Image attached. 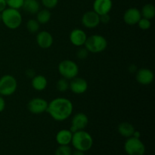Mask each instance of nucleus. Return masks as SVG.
<instances>
[{
	"mask_svg": "<svg viewBox=\"0 0 155 155\" xmlns=\"http://www.w3.org/2000/svg\"><path fill=\"white\" fill-rule=\"evenodd\" d=\"M51 18V13L49 9L44 8L39 10L36 13V21L39 23V24H46L50 21Z\"/></svg>",
	"mask_w": 155,
	"mask_h": 155,
	"instance_id": "21",
	"label": "nucleus"
},
{
	"mask_svg": "<svg viewBox=\"0 0 155 155\" xmlns=\"http://www.w3.org/2000/svg\"><path fill=\"white\" fill-rule=\"evenodd\" d=\"M123 18L127 25L134 26L136 25L142 18V15L140 10L137 8H130L124 12Z\"/></svg>",
	"mask_w": 155,
	"mask_h": 155,
	"instance_id": "15",
	"label": "nucleus"
},
{
	"mask_svg": "<svg viewBox=\"0 0 155 155\" xmlns=\"http://www.w3.org/2000/svg\"><path fill=\"white\" fill-rule=\"evenodd\" d=\"M93 11L99 16L110 13L113 8L112 0H95L93 2Z\"/></svg>",
	"mask_w": 155,
	"mask_h": 155,
	"instance_id": "16",
	"label": "nucleus"
},
{
	"mask_svg": "<svg viewBox=\"0 0 155 155\" xmlns=\"http://www.w3.org/2000/svg\"><path fill=\"white\" fill-rule=\"evenodd\" d=\"M89 51H88L87 49H86L85 47H80V48H79L78 50H77V57L80 60H84V59H86V58L88 57V55H89Z\"/></svg>",
	"mask_w": 155,
	"mask_h": 155,
	"instance_id": "29",
	"label": "nucleus"
},
{
	"mask_svg": "<svg viewBox=\"0 0 155 155\" xmlns=\"http://www.w3.org/2000/svg\"><path fill=\"white\" fill-rule=\"evenodd\" d=\"M26 27L30 33H36L39 32L40 24L36 21V19H30L26 24Z\"/></svg>",
	"mask_w": 155,
	"mask_h": 155,
	"instance_id": "23",
	"label": "nucleus"
},
{
	"mask_svg": "<svg viewBox=\"0 0 155 155\" xmlns=\"http://www.w3.org/2000/svg\"><path fill=\"white\" fill-rule=\"evenodd\" d=\"M5 108V101L4 97L0 95V113L2 112Z\"/></svg>",
	"mask_w": 155,
	"mask_h": 155,
	"instance_id": "31",
	"label": "nucleus"
},
{
	"mask_svg": "<svg viewBox=\"0 0 155 155\" xmlns=\"http://www.w3.org/2000/svg\"><path fill=\"white\" fill-rule=\"evenodd\" d=\"M18 88V81L14 76L5 74L0 77V95L10 96L13 95Z\"/></svg>",
	"mask_w": 155,
	"mask_h": 155,
	"instance_id": "6",
	"label": "nucleus"
},
{
	"mask_svg": "<svg viewBox=\"0 0 155 155\" xmlns=\"http://www.w3.org/2000/svg\"><path fill=\"white\" fill-rule=\"evenodd\" d=\"M2 22L10 30H16L21 25L22 15L19 9L7 7L1 12Z\"/></svg>",
	"mask_w": 155,
	"mask_h": 155,
	"instance_id": "3",
	"label": "nucleus"
},
{
	"mask_svg": "<svg viewBox=\"0 0 155 155\" xmlns=\"http://www.w3.org/2000/svg\"><path fill=\"white\" fill-rule=\"evenodd\" d=\"M133 137H135V138H138V139H140V137H141L140 132L137 131V130H135V132H134V133H133Z\"/></svg>",
	"mask_w": 155,
	"mask_h": 155,
	"instance_id": "34",
	"label": "nucleus"
},
{
	"mask_svg": "<svg viewBox=\"0 0 155 155\" xmlns=\"http://www.w3.org/2000/svg\"><path fill=\"white\" fill-rule=\"evenodd\" d=\"M73 133L70 130H61L55 136L56 142L59 145H70L72 140Z\"/></svg>",
	"mask_w": 155,
	"mask_h": 155,
	"instance_id": "17",
	"label": "nucleus"
},
{
	"mask_svg": "<svg viewBox=\"0 0 155 155\" xmlns=\"http://www.w3.org/2000/svg\"><path fill=\"white\" fill-rule=\"evenodd\" d=\"M136 80L142 86H148L154 81V74L151 70L148 68H141L136 72Z\"/></svg>",
	"mask_w": 155,
	"mask_h": 155,
	"instance_id": "13",
	"label": "nucleus"
},
{
	"mask_svg": "<svg viewBox=\"0 0 155 155\" xmlns=\"http://www.w3.org/2000/svg\"><path fill=\"white\" fill-rule=\"evenodd\" d=\"M135 128L130 123L128 122H122L118 125L117 131L123 137L130 138L133 136V133L135 132Z\"/></svg>",
	"mask_w": 155,
	"mask_h": 155,
	"instance_id": "20",
	"label": "nucleus"
},
{
	"mask_svg": "<svg viewBox=\"0 0 155 155\" xmlns=\"http://www.w3.org/2000/svg\"><path fill=\"white\" fill-rule=\"evenodd\" d=\"M69 80L62 77L56 83V89H58V91L61 92H67L69 89Z\"/></svg>",
	"mask_w": 155,
	"mask_h": 155,
	"instance_id": "24",
	"label": "nucleus"
},
{
	"mask_svg": "<svg viewBox=\"0 0 155 155\" xmlns=\"http://www.w3.org/2000/svg\"><path fill=\"white\" fill-rule=\"evenodd\" d=\"M58 69L61 76L68 80L77 77L79 74V67L77 64L69 59L61 61L58 66Z\"/></svg>",
	"mask_w": 155,
	"mask_h": 155,
	"instance_id": "5",
	"label": "nucleus"
},
{
	"mask_svg": "<svg viewBox=\"0 0 155 155\" xmlns=\"http://www.w3.org/2000/svg\"><path fill=\"white\" fill-rule=\"evenodd\" d=\"M110 17L109 15V14L107 15H103L100 16V22L104 24H107L110 22Z\"/></svg>",
	"mask_w": 155,
	"mask_h": 155,
	"instance_id": "30",
	"label": "nucleus"
},
{
	"mask_svg": "<svg viewBox=\"0 0 155 155\" xmlns=\"http://www.w3.org/2000/svg\"><path fill=\"white\" fill-rule=\"evenodd\" d=\"M36 39V43L39 45V47L43 48V49L51 48L54 42V38H53L51 33L46 30L38 32Z\"/></svg>",
	"mask_w": 155,
	"mask_h": 155,
	"instance_id": "14",
	"label": "nucleus"
},
{
	"mask_svg": "<svg viewBox=\"0 0 155 155\" xmlns=\"http://www.w3.org/2000/svg\"><path fill=\"white\" fill-rule=\"evenodd\" d=\"M138 26L139 28L142 30H148L151 28V20L146 19V18H142L138 22Z\"/></svg>",
	"mask_w": 155,
	"mask_h": 155,
	"instance_id": "26",
	"label": "nucleus"
},
{
	"mask_svg": "<svg viewBox=\"0 0 155 155\" xmlns=\"http://www.w3.org/2000/svg\"><path fill=\"white\" fill-rule=\"evenodd\" d=\"M7 7L20 9L22 8L24 0H5Z\"/></svg>",
	"mask_w": 155,
	"mask_h": 155,
	"instance_id": "27",
	"label": "nucleus"
},
{
	"mask_svg": "<svg viewBox=\"0 0 155 155\" xmlns=\"http://www.w3.org/2000/svg\"><path fill=\"white\" fill-rule=\"evenodd\" d=\"M48 102L42 98H32L27 104V109L33 114H42L46 112Z\"/></svg>",
	"mask_w": 155,
	"mask_h": 155,
	"instance_id": "8",
	"label": "nucleus"
},
{
	"mask_svg": "<svg viewBox=\"0 0 155 155\" xmlns=\"http://www.w3.org/2000/svg\"><path fill=\"white\" fill-rule=\"evenodd\" d=\"M130 72H135L136 71V68L134 64H132L130 65Z\"/></svg>",
	"mask_w": 155,
	"mask_h": 155,
	"instance_id": "35",
	"label": "nucleus"
},
{
	"mask_svg": "<svg viewBox=\"0 0 155 155\" xmlns=\"http://www.w3.org/2000/svg\"><path fill=\"white\" fill-rule=\"evenodd\" d=\"M71 144L75 150L86 152L92 148L93 145V139L88 132L84 130H80L73 133Z\"/></svg>",
	"mask_w": 155,
	"mask_h": 155,
	"instance_id": "2",
	"label": "nucleus"
},
{
	"mask_svg": "<svg viewBox=\"0 0 155 155\" xmlns=\"http://www.w3.org/2000/svg\"><path fill=\"white\" fill-rule=\"evenodd\" d=\"M84 47L89 53H101L107 47V41L104 36L100 34H94L88 36Z\"/></svg>",
	"mask_w": 155,
	"mask_h": 155,
	"instance_id": "4",
	"label": "nucleus"
},
{
	"mask_svg": "<svg viewBox=\"0 0 155 155\" xmlns=\"http://www.w3.org/2000/svg\"><path fill=\"white\" fill-rule=\"evenodd\" d=\"M89 85L85 79L76 77L71 80L69 85V89L71 92L77 95H81L87 91Z\"/></svg>",
	"mask_w": 155,
	"mask_h": 155,
	"instance_id": "11",
	"label": "nucleus"
},
{
	"mask_svg": "<svg viewBox=\"0 0 155 155\" xmlns=\"http://www.w3.org/2000/svg\"><path fill=\"white\" fill-rule=\"evenodd\" d=\"M71 155H85V152L81 151H78V150H75V151H72V154Z\"/></svg>",
	"mask_w": 155,
	"mask_h": 155,
	"instance_id": "33",
	"label": "nucleus"
},
{
	"mask_svg": "<svg viewBox=\"0 0 155 155\" xmlns=\"http://www.w3.org/2000/svg\"><path fill=\"white\" fill-rule=\"evenodd\" d=\"M88 36L86 32L80 28H75L70 33L69 39L72 45L77 47L83 46Z\"/></svg>",
	"mask_w": 155,
	"mask_h": 155,
	"instance_id": "12",
	"label": "nucleus"
},
{
	"mask_svg": "<svg viewBox=\"0 0 155 155\" xmlns=\"http://www.w3.org/2000/svg\"><path fill=\"white\" fill-rule=\"evenodd\" d=\"M145 145L140 139L131 136L127 138L124 143V151L128 155H144Z\"/></svg>",
	"mask_w": 155,
	"mask_h": 155,
	"instance_id": "7",
	"label": "nucleus"
},
{
	"mask_svg": "<svg viewBox=\"0 0 155 155\" xmlns=\"http://www.w3.org/2000/svg\"><path fill=\"white\" fill-rule=\"evenodd\" d=\"M72 151V148L70 145H59L55 150L54 155H71Z\"/></svg>",
	"mask_w": 155,
	"mask_h": 155,
	"instance_id": "25",
	"label": "nucleus"
},
{
	"mask_svg": "<svg viewBox=\"0 0 155 155\" xmlns=\"http://www.w3.org/2000/svg\"><path fill=\"white\" fill-rule=\"evenodd\" d=\"M141 12L142 18L148 20H152L155 16V7L153 4L148 3L142 7Z\"/></svg>",
	"mask_w": 155,
	"mask_h": 155,
	"instance_id": "22",
	"label": "nucleus"
},
{
	"mask_svg": "<svg viewBox=\"0 0 155 155\" xmlns=\"http://www.w3.org/2000/svg\"><path fill=\"white\" fill-rule=\"evenodd\" d=\"M88 124H89V117L87 115L83 112H79L73 117L70 130L72 133L83 130L86 129Z\"/></svg>",
	"mask_w": 155,
	"mask_h": 155,
	"instance_id": "9",
	"label": "nucleus"
},
{
	"mask_svg": "<svg viewBox=\"0 0 155 155\" xmlns=\"http://www.w3.org/2000/svg\"><path fill=\"white\" fill-rule=\"evenodd\" d=\"M42 4L45 8L52 9L55 8L58 4L59 0H41Z\"/></svg>",
	"mask_w": 155,
	"mask_h": 155,
	"instance_id": "28",
	"label": "nucleus"
},
{
	"mask_svg": "<svg viewBox=\"0 0 155 155\" xmlns=\"http://www.w3.org/2000/svg\"><path fill=\"white\" fill-rule=\"evenodd\" d=\"M6 8H7V4H6L5 0H0V13L4 11Z\"/></svg>",
	"mask_w": 155,
	"mask_h": 155,
	"instance_id": "32",
	"label": "nucleus"
},
{
	"mask_svg": "<svg viewBox=\"0 0 155 155\" xmlns=\"http://www.w3.org/2000/svg\"><path fill=\"white\" fill-rule=\"evenodd\" d=\"M74 111L72 101L67 98L59 97L48 102L46 112L54 120L62 122L68 120Z\"/></svg>",
	"mask_w": 155,
	"mask_h": 155,
	"instance_id": "1",
	"label": "nucleus"
},
{
	"mask_svg": "<svg viewBox=\"0 0 155 155\" xmlns=\"http://www.w3.org/2000/svg\"><path fill=\"white\" fill-rule=\"evenodd\" d=\"M2 21V15H1V13H0V22Z\"/></svg>",
	"mask_w": 155,
	"mask_h": 155,
	"instance_id": "36",
	"label": "nucleus"
},
{
	"mask_svg": "<svg viewBox=\"0 0 155 155\" xmlns=\"http://www.w3.org/2000/svg\"><path fill=\"white\" fill-rule=\"evenodd\" d=\"M81 22L83 27L87 29H94L101 24L100 16L93 10L85 12L82 16Z\"/></svg>",
	"mask_w": 155,
	"mask_h": 155,
	"instance_id": "10",
	"label": "nucleus"
},
{
	"mask_svg": "<svg viewBox=\"0 0 155 155\" xmlns=\"http://www.w3.org/2000/svg\"><path fill=\"white\" fill-rule=\"evenodd\" d=\"M22 8L27 13L36 15L40 10V4L38 0H24Z\"/></svg>",
	"mask_w": 155,
	"mask_h": 155,
	"instance_id": "19",
	"label": "nucleus"
},
{
	"mask_svg": "<svg viewBox=\"0 0 155 155\" xmlns=\"http://www.w3.org/2000/svg\"><path fill=\"white\" fill-rule=\"evenodd\" d=\"M31 86L33 89L38 92H41L46 89L48 86V80L43 75H35L32 78Z\"/></svg>",
	"mask_w": 155,
	"mask_h": 155,
	"instance_id": "18",
	"label": "nucleus"
}]
</instances>
